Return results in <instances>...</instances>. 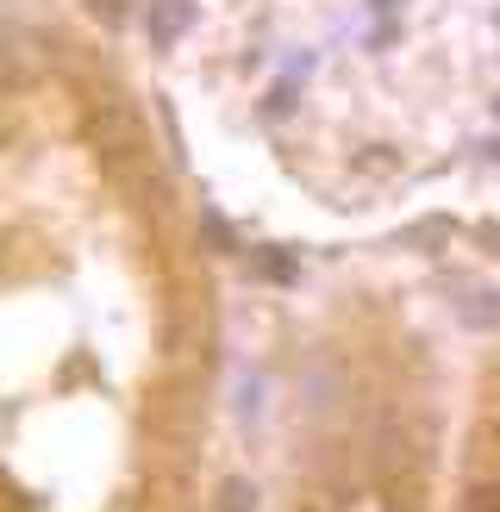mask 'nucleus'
Listing matches in <instances>:
<instances>
[{"mask_svg":"<svg viewBox=\"0 0 500 512\" xmlns=\"http://www.w3.org/2000/svg\"><path fill=\"white\" fill-rule=\"evenodd\" d=\"M463 319L469 325H500V294H469L463 300Z\"/></svg>","mask_w":500,"mask_h":512,"instance_id":"nucleus-3","label":"nucleus"},{"mask_svg":"<svg viewBox=\"0 0 500 512\" xmlns=\"http://www.w3.org/2000/svg\"><path fill=\"white\" fill-rule=\"evenodd\" d=\"M88 138L107 150V157H125V150H138V113L125 107V100H100L88 113Z\"/></svg>","mask_w":500,"mask_h":512,"instance_id":"nucleus-1","label":"nucleus"},{"mask_svg":"<svg viewBox=\"0 0 500 512\" xmlns=\"http://www.w3.org/2000/svg\"><path fill=\"white\" fill-rule=\"evenodd\" d=\"M182 25H188V0H150V13H144L150 44H175V38H182Z\"/></svg>","mask_w":500,"mask_h":512,"instance_id":"nucleus-2","label":"nucleus"},{"mask_svg":"<svg viewBox=\"0 0 500 512\" xmlns=\"http://www.w3.org/2000/svg\"><path fill=\"white\" fill-rule=\"evenodd\" d=\"M469 512H500V494H494V488H475V494H469Z\"/></svg>","mask_w":500,"mask_h":512,"instance_id":"nucleus-4","label":"nucleus"}]
</instances>
